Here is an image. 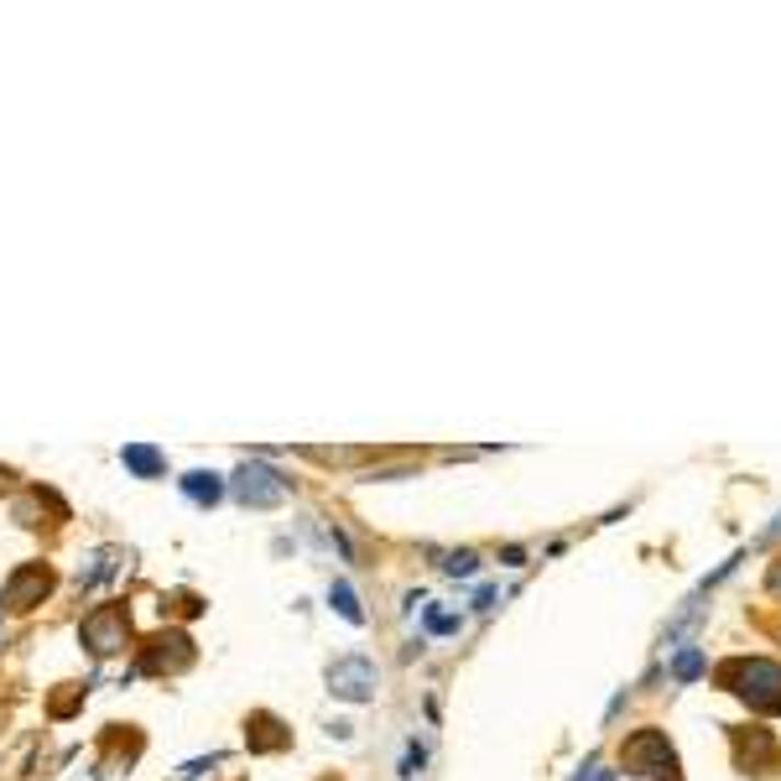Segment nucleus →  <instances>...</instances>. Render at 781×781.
Wrapping results in <instances>:
<instances>
[{"mask_svg":"<svg viewBox=\"0 0 781 781\" xmlns=\"http://www.w3.org/2000/svg\"><path fill=\"white\" fill-rule=\"evenodd\" d=\"M719 682L745 699L756 714H781V661L766 657H729L719 667Z\"/></svg>","mask_w":781,"mask_h":781,"instance_id":"f257e3e1","label":"nucleus"},{"mask_svg":"<svg viewBox=\"0 0 781 781\" xmlns=\"http://www.w3.org/2000/svg\"><path fill=\"white\" fill-rule=\"evenodd\" d=\"M621 766L625 777H646V781H682V761L672 740L661 729H636L631 740L621 745Z\"/></svg>","mask_w":781,"mask_h":781,"instance_id":"f03ea898","label":"nucleus"},{"mask_svg":"<svg viewBox=\"0 0 781 781\" xmlns=\"http://www.w3.org/2000/svg\"><path fill=\"white\" fill-rule=\"evenodd\" d=\"M193 661H199V646H193L188 631H157L152 641L141 646L136 672H146V678H172V672H188Z\"/></svg>","mask_w":781,"mask_h":781,"instance_id":"7ed1b4c3","label":"nucleus"},{"mask_svg":"<svg viewBox=\"0 0 781 781\" xmlns=\"http://www.w3.org/2000/svg\"><path fill=\"white\" fill-rule=\"evenodd\" d=\"M79 636L94 657H115V651H125V641H131V610H125V604H100L94 615H83Z\"/></svg>","mask_w":781,"mask_h":781,"instance_id":"20e7f679","label":"nucleus"},{"mask_svg":"<svg viewBox=\"0 0 781 781\" xmlns=\"http://www.w3.org/2000/svg\"><path fill=\"white\" fill-rule=\"evenodd\" d=\"M53 583H58V573H53L47 562H21L16 573L5 579L0 610H11V615H26V610H37V604L53 594Z\"/></svg>","mask_w":781,"mask_h":781,"instance_id":"39448f33","label":"nucleus"},{"mask_svg":"<svg viewBox=\"0 0 781 781\" xmlns=\"http://www.w3.org/2000/svg\"><path fill=\"white\" fill-rule=\"evenodd\" d=\"M328 693L344 703H365V699H376V688H381V672H376V661L370 657H339V661H328Z\"/></svg>","mask_w":781,"mask_h":781,"instance_id":"423d86ee","label":"nucleus"},{"mask_svg":"<svg viewBox=\"0 0 781 781\" xmlns=\"http://www.w3.org/2000/svg\"><path fill=\"white\" fill-rule=\"evenodd\" d=\"M230 490L245 505H256V511H271V505L292 501V480H281L277 469H266V464H241V475L230 480Z\"/></svg>","mask_w":781,"mask_h":781,"instance_id":"0eeeda50","label":"nucleus"},{"mask_svg":"<svg viewBox=\"0 0 781 781\" xmlns=\"http://www.w3.org/2000/svg\"><path fill=\"white\" fill-rule=\"evenodd\" d=\"M245 745H250L256 756H277V750L292 745V729H287L271 709H256V714L245 719Z\"/></svg>","mask_w":781,"mask_h":781,"instance_id":"6e6552de","label":"nucleus"},{"mask_svg":"<svg viewBox=\"0 0 781 781\" xmlns=\"http://www.w3.org/2000/svg\"><path fill=\"white\" fill-rule=\"evenodd\" d=\"M121 464L131 469V475H141V480H157V475H167V459H161L152 443H125Z\"/></svg>","mask_w":781,"mask_h":781,"instance_id":"1a4fd4ad","label":"nucleus"},{"mask_svg":"<svg viewBox=\"0 0 781 781\" xmlns=\"http://www.w3.org/2000/svg\"><path fill=\"white\" fill-rule=\"evenodd\" d=\"M182 495L193 505H214V501H224V480L209 475V469H193V475H182Z\"/></svg>","mask_w":781,"mask_h":781,"instance_id":"9d476101","label":"nucleus"},{"mask_svg":"<svg viewBox=\"0 0 781 781\" xmlns=\"http://www.w3.org/2000/svg\"><path fill=\"white\" fill-rule=\"evenodd\" d=\"M328 604H334V610H339L344 621L349 625H365V610H360V600H355V589H349V583H334V589H328Z\"/></svg>","mask_w":781,"mask_h":781,"instance_id":"9b49d317","label":"nucleus"},{"mask_svg":"<svg viewBox=\"0 0 781 781\" xmlns=\"http://www.w3.org/2000/svg\"><path fill=\"white\" fill-rule=\"evenodd\" d=\"M699 672H703V651H693V646H688V651L678 657V667H672V678H678V682H693Z\"/></svg>","mask_w":781,"mask_h":781,"instance_id":"f8f14e48","label":"nucleus"},{"mask_svg":"<svg viewBox=\"0 0 781 781\" xmlns=\"http://www.w3.org/2000/svg\"><path fill=\"white\" fill-rule=\"evenodd\" d=\"M63 688H68V693H58V699H53V719H68V714L79 709V699H83L79 682H63Z\"/></svg>","mask_w":781,"mask_h":781,"instance_id":"ddd939ff","label":"nucleus"},{"mask_svg":"<svg viewBox=\"0 0 781 781\" xmlns=\"http://www.w3.org/2000/svg\"><path fill=\"white\" fill-rule=\"evenodd\" d=\"M443 568H448V573H464V579H469V573L480 568V558H475V553H448V558H443Z\"/></svg>","mask_w":781,"mask_h":781,"instance_id":"4468645a","label":"nucleus"},{"mask_svg":"<svg viewBox=\"0 0 781 781\" xmlns=\"http://www.w3.org/2000/svg\"><path fill=\"white\" fill-rule=\"evenodd\" d=\"M459 615H448V610H427V631H438V636H448V631H459Z\"/></svg>","mask_w":781,"mask_h":781,"instance_id":"2eb2a0df","label":"nucleus"},{"mask_svg":"<svg viewBox=\"0 0 781 781\" xmlns=\"http://www.w3.org/2000/svg\"><path fill=\"white\" fill-rule=\"evenodd\" d=\"M579 781H621V771H610V766H600V761H594V766H589V771H583Z\"/></svg>","mask_w":781,"mask_h":781,"instance_id":"dca6fc26","label":"nucleus"},{"mask_svg":"<svg viewBox=\"0 0 781 781\" xmlns=\"http://www.w3.org/2000/svg\"><path fill=\"white\" fill-rule=\"evenodd\" d=\"M766 594H777V600H781V558L771 562V573H766Z\"/></svg>","mask_w":781,"mask_h":781,"instance_id":"f3484780","label":"nucleus"}]
</instances>
